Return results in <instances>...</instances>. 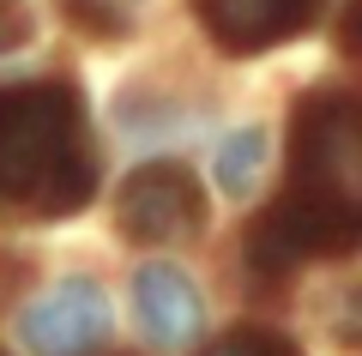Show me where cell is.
Listing matches in <instances>:
<instances>
[{"mask_svg":"<svg viewBox=\"0 0 362 356\" xmlns=\"http://www.w3.org/2000/svg\"><path fill=\"white\" fill-rule=\"evenodd\" d=\"M0 193L37 217H73L97 193V145L78 85L37 79L0 91Z\"/></svg>","mask_w":362,"mask_h":356,"instance_id":"obj_1","label":"cell"},{"mask_svg":"<svg viewBox=\"0 0 362 356\" xmlns=\"http://www.w3.org/2000/svg\"><path fill=\"white\" fill-rule=\"evenodd\" d=\"M362 242V205L338 193L290 188L254 229H247V272L254 278H284L302 260H344Z\"/></svg>","mask_w":362,"mask_h":356,"instance_id":"obj_2","label":"cell"},{"mask_svg":"<svg viewBox=\"0 0 362 356\" xmlns=\"http://www.w3.org/2000/svg\"><path fill=\"white\" fill-rule=\"evenodd\" d=\"M290 188H314V193H338L356 200L362 181V109L350 91H314L296 103L290 121Z\"/></svg>","mask_w":362,"mask_h":356,"instance_id":"obj_3","label":"cell"},{"mask_svg":"<svg viewBox=\"0 0 362 356\" xmlns=\"http://www.w3.org/2000/svg\"><path fill=\"white\" fill-rule=\"evenodd\" d=\"M206 224V188L187 163H139L121 181V205H115V229L139 248H175L187 236H199Z\"/></svg>","mask_w":362,"mask_h":356,"instance_id":"obj_4","label":"cell"},{"mask_svg":"<svg viewBox=\"0 0 362 356\" xmlns=\"http://www.w3.org/2000/svg\"><path fill=\"white\" fill-rule=\"evenodd\" d=\"M115 314H109V296L90 278H61L37 296V302L18 314V338L30 356H90L109 338Z\"/></svg>","mask_w":362,"mask_h":356,"instance_id":"obj_5","label":"cell"},{"mask_svg":"<svg viewBox=\"0 0 362 356\" xmlns=\"http://www.w3.org/2000/svg\"><path fill=\"white\" fill-rule=\"evenodd\" d=\"M206 37L223 54H266L278 42L302 37L320 13V0H194Z\"/></svg>","mask_w":362,"mask_h":356,"instance_id":"obj_6","label":"cell"},{"mask_svg":"<svg viewBox=\"0 0 362 356\" xmlns=\"http://www.w3.org/2000/svg\"><path fill=\"white\" fill-rule=\"evenodd\" d=\"M133 314L157 350H187L206 332V302L181 266H139L133 272Z\"/></svg>","mask_w":362,"mask_h":356,"instance_id":"obj_7","label":"cell"},{"mask_svg":"<svg viewBox=\"0 0 362 356\" xmlns=\"http://www.w3.org/2000/svg\"><path fill=\"white\" fill-rule=\"evenodd\" d=\"M211 169H218V193L247 200V193H254V181L266 176V127H235L230 139H218Z\"/></svg>","mask_w":362,"mask_h":356,"instance_id":"obj_8","label":"cell"},{"mask_svg":"<svg viewBox=\"0 0 362 356\" xmlns=\"http://www.w3.org/2000/svg\"><path fill=\"white\" fill-rule=\"evenodd\" d=\"M199 356H302L296 344L284 338V332H272V326H235V332H223L211 350H199Z\"/></svg>","mask_w":362,"mask_h":356,"instance_id":"obj_9","label":"cell"},{"mask_svg":"<svg viewBox=\"0 0 362 356\" xmlns=\"http://www.w3.org/2000/svg\"><path fill=\"white\" fill-rule=\"evenodd\" d=\"M66 18L73 25H85L90 37H127V13H121L115 0H61Z\"/></svg>","mask_w":362,"mask_h":356,"instance_id":"obj_10","label":"cell"},{"mask_svg":"<svg viewBox=\"0 0 362 356\" xmlns=\"http://www.w3.org/2000/svg\"><path fill=\"white\" fill-rule=\"evenodd\" d=\"M0 356H6V350H0Z\"/></svg>","mask_w":362,"mask_h":356,"instance_id":"obj_11","label":"cell"}]
</instances>
